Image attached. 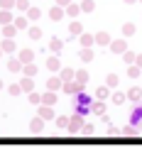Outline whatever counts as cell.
<instances>
[{"label": "cell", "instance_id": "6da1fadb", "mask_svg": "<svg viewBox=\"0 0 142 147\" xmlns=\"http://www.w3.org/2000/svg\"><path fill=\"white\" fill-rule=\"evenodd\" d=\"M91 105H93V100H91L88 96H83V93H76L74 96V110H76V113L86 115V113H91Z\"/></svg>", "mask_w": 142, "mask_h": 147}, {"label": "cell", "instance_id": "7a4b0ae2", "mask_svg": "<svg viewBox=\"0 0 142 147\" xmlns=\"http://www.w3.org/2000/svg\"><path fill=\"white\" fill-rule=\"evenodd\" d=\"M81 113H76L71 120H69V132H79V130H83V120H81Z\"/></svg>", "mask_w": 142, "mask_h": 147}, {"label": "cell", "instance_id": "3957f363", "mask_svg": "<svg viewBox=\"0 0 142 147\" xmlns=\"http://www.w3.org/2000/svg\"><path fill=\"white\" fill-rule=\"evenodd\" d=\"M64 91H66L69 96H76V93H81V91H83V86H81L79 81H74V84H71V81H66V84H64Z\"/></svg>", "mask_w": 142, "mask_h": 147}, {"label": "cell", "instance_id": "277c9868", "mask_svg": "<svg viewBox=\"0 0 142 147\" xmlns=\"http://www.w3.org/2000/svg\"><path fill=\"white\" fill-rule=\"evenodd\" d=\"M37 113L44 118V120H54V110H52V105H47V103H39V110H37Z\"/></svg>", "mask_w": 142, "mask_h": 147}, {"label": "cell", "instance_id": "5b68a950", "mask_svg": "<svg viewBox=\"0 0 142 147\" xmlns=\"http://www.w3.org/2000/svg\"><path fill=\"white\" fill-rule=\"evenodd\" d=\"M34 76H25V79L20 81V86H22V91H25V93H32V91H34Z\"/></svg>", "mask_w": 142, "mask_h": 147}, {"label": "cell", "instance_id": "8992f818", "mask_svg": "<svg viewBox=\"0 0 142 147\" xmlns=\"http://www.w3.org/2000/svg\"><path fill=\"white\" fill-rule=\"evenodd\" d=\"M49 17H52L54 22H59V20L64 17V5H54L52 10H49Z\"/></svg>", "mask_w": 142, "mask_h": 147}, {"label": "cell", "instance_id": "52a82bcc", "mask_svg": "<svg viewBox=\"0 0 142 147\" xmlns=\"http://www.w3.org/2000/svg\"><path fill=\"white\" fill-rule=\"evenodd\" d=\"M110 49L115 54H125L127 52V47H125V42H122V39H115V42H110Z\"/></svg>", "mask_w": 142, "mask_h": 147}, {"label": "cell", "instance_id": "ba28073f", "mask_svg": "<svg viewBox=\"0 0 142 147\" xmlns=\"http://www.w3.org/2000/svg\"><path fill=\"white\" fill-rule=\"evenodd\" d=\"M17 57H20V61H22V64H30L32 59H34V52H32V49H22Z\"/></svg>", "mask_w": 142, "mask_h": 147}, {"label": "cell", "instance_id": "9c48e42d", "mask_svg": "<svg viewBox=\"0 0 142 147\" xmlns=\"http://www.w3.org/2000/svg\"><path fill=\"white\" fill-rule=\"evenodd\" d=\"M47 69H49V71H61L59 57H49V59H47Z\"/></svg>", "mask_w": 142, "mask_h": 147}, {"label": "cell", "instance_id": "30bf717a", "mask_svg": "<svg viewBox=\"0 0 142 147\" xmlns=\"http://www.w3.org/2000/svg\"><path fill=\"white\" fill-rule=\"evenodd\" d=\"M10 22H15L12 20V12L3 7V10H0V25H10Z\"/></svg>", "mask_w": 142, "mask_h": 147}, {"label": "cell", "instance_id": "8fae6325", "mask_svg": "<svg viewBox=\"0 0 142 147\" xmlns=\"http://www.w3.org/2000/svg\"><path fill=\"white\" fill-rule=\"evenodd\" d=\"M91 113H96V115H103V113H105V103H100V98L93 100V105H91Z\"/></svg>", "mask_w": 142, "mask_h": 147}, {"label": "cell", "instance_id": "7c38bea8", "mask_svg": "<svg viewBox=\"0 0 142 147\" xmlns=\"http://www.w3.org/2000/svg\"><path fill=\"white\" fill-rule=\"evenodd\" d=\"M42 127H44V118L39 115V118H34V120H32L30 130H32V132H42Z\"/></svg>", "mask_w": 142, "mask_h": 147}, {"label": "cell", "instance_id": "4fadbf2b", "mask_svg": "<svg viewBox=\"0 0 142 147\" xmlns=\"http://www.w3.org/2000/svg\"><path fill=\"white\" fill-rule=\"evenodd\" d=\"M132 125L135 127H142V105L135 108V115H132Z\"/></svg>", "mask_w": 142, "mask_h": 147}, {"label": "cell", "instance_id": "5bb4252c", "mask_svg": "<svg viewBox=\"0 0 142 147\" xmlns=\"http://www.w3.org/2000/svg\"><path fill=\"white\" fill-rule=\"evenodd\" d=\"M59 76H61V81H71V79H76V71L74 69H61Z\"/></svg>", "mask_w": 142, "mask_h": 147}, {"label": "cell", "instance_id": "9a60e30c", "mask_svg": "<svg viewBox=\"0 0 142 147\" xmlns=\"http://www.w3.org/2000/svg\"><path fill=\"white\" fill-rule=\"evenodd\" d=\"M3 49H5V54L15 52V39H12V37H5V39H3Z\"/></svg>", "mask_w": 142, "mask_h": 147}, {"label": "cell", "instance_id": "2e32d148", "mask_svg": "<svg viewBox=\"0 0 142 147\" xmlns=\"http://www.w3.org/2000/svg\"><path fill=\"white\" fill-rule=\"evenodd\" d=\"M96 42H98V44H108V47H110L113 39L108 37V32H98V34H96Z\"/></svg>", "mask_w": 142, "mask_h": 147}, {"label": "cell", "instance_id": "e0dca14e", "mask_svg": "<svg viewBox=\"0 0 142 147\" xmlns=\"http://www.w3.org/2000/svg\"><path fill=\"white\" fill-rule=\"evenodd\" d=\"M3 34L5 37H15L17 34V25H12V22L10 25H3Z\"/></svg>", "mask_w": 142, "mask_h": 147}, {"label": "cell", "instance_id": "ac0fdd59", "mask_svg": "<svg viewBox=\"0 0 142 147\" xmlns=\"http://www.w3.org/2000/svg\"><path fill=\"white\" fill-rule=\"evenodd\" d=\"M127 98H130V100H135V103H137V100L142 98V88H130V91H127Z\"/></svg>", "mask_w": 142, "mask_h": 147}, {"label": "cell", "instance_id": "d6986e66", "mask_svg": "<svg viewBox=\"0 0 142 147\" xmlns=\"http://www.w3.org/2000/svg\"><path fill=\"white\" fill-rule=\"evenodd\" d=\"M108 88H110V86H100V88H96V98L105 100V98H108V93H110V91H108Z\"/></svg>", "mask_w": 142, "mask_h": 147}, {"label": "cell", "instance_id": "ffe728a7", "mask_svg": "<svg viewBox=\"0 0 142 147\" xmlns=\"http://www.w3.org/2000/svg\"><path fill=\"white\" fill-rule=\"evenodd\" d=\"M76 81H79L81 86H86V84H88V71H83V69L76 71Z\"/></svg>", "mask_w": 142, "mask_h": 147}, {"label": "cell", "instance_id": "44dd1931", "mask_svg": "<svg viewBox=\"0 0 142 147\" xmlns=\"http://www.w3.org/2000/svg\"><path fill=\"white\" fill-rule=\"evenodd\" d=\"M7 66H10V71H20L25 64H22V61H20V57H17V59H10V61H7Z\"/></svg>", "mask_w": 142, "mask_h": 147}, {"label": "cell", "instance_id": "7402d4cb", "mask_svg": "<svg viewBox=\"0 0 142 147\" xmlns=\"http://www.w3.org/2000/svg\"><path fill=\"white\" fill-rule=\"evenodd\" d=\"M54 123H57V127H61V130H69V118H66V115L54 118Z\"/></svg>", "mask_w": 142, "mask_h": 147}, {"label": "cell", "instance_id": "603a6c76", "mask_svg": "<svg viewBox=\"0 0 142 147\" xmlns=\"http://www.w3.org/2000/svg\"><path fill=\"white\" fill-rule=\"evenodd\" d=\"M69 32H71V37H76V34H81V32H83V27H81L79 22H71V25H69Z\"/></svg>", "mask_w": 142, "mask_h": 147}, {"label": "cell", "instance_id": "cb8c5ba5", "mask_svg": "<svg viewBox=\"0 0 142 147\" xmlns=\"http://www.w3.org/2000/svg\"><path fill=\"white\" fill-rule=\"evenodd\" d=\"M66 12H69L71 17H76V15L81 12V5H74V3H69V5H66Z\"/></svg>", "mask_w": 142, "mask_h": 147}, {"label": "cell", "instance_id": "d4e9b609", "mask_svg": "<svg viewBox=\"0 0 142 147\" xmlns=\"http://www.w3.org/2000/svg\"><path fill=\"white\" fill-rule=\"evenodd\" d=\"M22 71H25V76H34V74H37V66H34V64H25V69H22Z\"/></svg>", "mask_w": 142, "mask_h": 147}, {"label": "cell", "instance_id": "484cf974", "mask_svg": "<svg viewBox=\"0 0 142 147\" xmlns=\"http://www.w3.org/2000/svg\"><path fill=\"white\" fill-rule=\"evenodd\" d=\"M91 59H93V52H91L88 47H83L81 49V61H91Z\"/></svg>", "mask_w": 142, "mask_h": 147}, {"label": "cell", "instance_id": "4316f807", "mask_svg": "<svg viewBox=\"0 0 142 147\" xmlns=\"http://www.w3.org/2000/svg\"><path fill=\"white\" fill-rule=\"evenodd\" d=\"M27 17H30V20H39V17H42V12H39L37 7H30V10H27Z\"/></svg>", "mask_w": 142, "mask_h": 147}, {"label": "cell", "instance_id": "83f0119b", "mask_svg": "<svg viewBox=\"0 0 142 147\" xmlns=\"http://www.w3.org/2000/svg\"><path fill=\"white\" fill-rule=\"evenodd\" d=\"M93 0H83V3H81V10H83V12H93Z\"/></svg>", "mask_w": 142, "mask_h": 147}, {"label": "cell", "instance_id": "f1b7e54d", "mask_svg": "<svg viewBox=\"0 0 142 147\" xmlns=\"http://www.w3.org/2000/svg\"><path fill=\"white\" fill-rule=\"evenodd\" d=\"M7 93H10V96H20V93H22V86H20V84H12L10 88H7Z\"/></svg>", "mask_w": 142, "mask_h": 147}, {"label": "cell", "instance_id": "f546056e", "mask_svg": "<svg viewBox=\"0 0 142 147\" xmlns=\"http://www.w3.org/2000/svg\"><path fill=\"white\" fill-rule=\"evenodd\" d=\"M54 100H57V93H54V91H52V93H44V98H42V103H47V105H52Z\"/></svg>", "mask_w": 142, "mask_h": 147}, {"label": "cell", "instance_id": "4dcf8cb0", "mask_svg": "<svg viewBox=\"0 0 142 147\" xmlns=\"http://www.w3.org/2000/svg\"><path fill=\"white\" fill-rule=\"evenodd\" d=\"M17 5V0H0V7H5V10H12Z\"/></svg>", "mask_w": 142, "mask_h": 147}, {"label": "cell", "instance_id": "1f68e13d", "mask_svg": "<svg viewBox=\"0 0 142 147\" xmlns=\"http://www.w3.org/2000/svg\"><path fill=\"white\" fill-rule=\"evenodd\" d=\"M122 34H125V37H130V34H135V25H132V22H127V25L122 27Z\"/></svg>", "mask_w": 142, "mask_h": 147}, {"label": "cell", "instance_id": "d6a6232c", "mask_svg": "<svg viewBox=\"0 0 142 147\" xmlns=\"http://www.w3.org/2000/svg\"><path fill=\"white\" fill-rule=\"evenodd\" d=\"M140 69H142V66H137V64H135V66H130V69H127V76L137 79V76H140Z\"/></svg>", "mask_w": 142, "mask_h": 147}, {"label": "cell", "instance_id": "836d02e7", "mask_svg": "<svg viewBox=\"0 0 142 147\" xmlns=\"http://www.w3.org/2000/svg\"><path fill=\"white\" fill-rule=\"evenodd\" d=\"M59 86H61V76L59 79H49V91H57Z\"/></svg>", "mask_w": 142, "mask_h": 147}, {"label": "cell", "instance_id": "e575fe53", "mask_svg": "<svg viewBox=\"0 0 142 147\" xmlns=\"http://www.w3.org/2000/svg\"><path fill=\"white\" fill-rule=\"evenodd\" d=\"M93 42H96L93 37H88V34H81V44H83V47H91Z\"/></svg>", "mask_w": 142, "mask_h": 147}, {"label": "cell", "instance_id": "d590c367", "mask_svg": "<svg viewBox=\"0 0 142 147\" xmlns=\"http://www.w3.org/2000/svg\"><path fill=\"white\" fill-rule=\"evenodd\" d=\"M15 25H17V30H27V20L25 17H15Z\"/></svg>", "mask_w": 142, "mask_h": 147}, {"label": "cell", "instance_id": "8d00e7d4", "mask_svg": "<svg viewBox=\"0 0 142 147\" xmlns=\"http://www.w3.org/2000/svg\"><path fill=\"white\" fill-rule=\"evenodd\" d=\"M30 37H32V39H39V37H42V30H39V27H32V30H30Z\"/></svg>", "mask_w": 142, "mask_h": 147}, {"label": "cell", "instance_id": "74e56055", "mask_svg": "<svg viewBox=\"0 0 142 147\" xmlns=\"http://www.w3.org/2000/svg\"><path fill=\"white\" fill-rule=\"evenodd\" d=\"M125 98H127V96H122V93H115V96H113V103L122 105V103H125Z\"/></svg>", "mask_w": 142, "mask_h": 147}, {"label": "cell", "instance_id": "f35d334b", "mask_svg": "<svg viewBox=\"0 0 142 147\" xmlns=\"http://www.w3.org/2000/svg\"><path fill=\"white\" fill-rule=\"evenodd\" d=\"M30 100L34 105H39V103H42V96H39V93H30Z\"/></svg>", "mask_w": 142, "mask_h": 147}, {"label": "cell", "instance_id": "ab89813d", "mask_svg": "<svg viewBox=\"0 0 142 147\" xmlns=\"http://www.w3.org/2000/svg\"><path fill=\"white\" fill-rule=\"evenodd\" d=\"M15 7H20V10H30V3H27V0H17Z\"/></svg>", "mask_w": 142, "mask_h": 147}, {"label": "cell", "instance_id": "60d3db41", "mask_svg": "<svg viewBox=\"0 0 142 147\" xmlns=\"http://www.w3.org/2000/svg\"><path fill=\"white\" fill-rule=\"evenodd\" d=\"M61 49V39H52V52H59Z\"/></svg>", "mask_w": 142, "mask_h": 147}, {"label": "cell", "instance_id": "b9f144b4", "mask_svg": "<svg viewBox=\"0 0 142 147\" xmlns=\"http://www.w3.org/2000/svg\"><path fill=\"white\" fill-rule=\"evenodd\" d=\"M122 135H135V125H127V127H122Z\"/></svg>", "mask_w": 142, "mask_h": 147}, {"label": "cell", "instance_id": "7bdbcfd3", "mask_svg": "<svg viewBox=\"0 0 142 147\" xmlns=\"http://www.w3.org/2000/svg\"><path fill=\"white\" fill-rule=\"evenodd\" d=\"M108 86H110V88L118 86V76H108Z\"/></svg>", "mask_w": 142, "mask_h": 147}, {"label": "cell", "instance_id": "ee69618b", "mask_svg": "<svg viewBox=\"0 0 142 147\" xmlns=\"http://www.w3.org/2000/svg\"><path fill=\"white\" fill-rule=\"evenodd\" d=\"M122 57H125V61H127V64H132V61H135V59H137V57H132L130 52H125V54H122Z\"/></svg>", "mask_w": 142, "mask_h": 147}, {"label": "cell", "instance_id": "f6af8a7d", "mask_svg": "<svg viewBox=\"0 0 142 147\" xmlns=\"http://www.w3.org/2000/svg\"><path fill=\"white\" fill-rule=\"evenodd\" d=\"M69 3H71V0H57V5H64V7H66Z\"/></svg>", "mask_w": 142, "mask_h": 147}, {"label": "cell", "instance_id": "bcb514c9", "mask_svg": "<svg viewBox=\"0 0 142 147\" xmlns=\"http://www.w3.org/2000/svg\"><path fill=\"white\" fill-rule=\"evenodd\" d=\"M135 64H137V66H142V54H140V57L135 59Z\"/></svg>", "mask_w": 142, "mask_h": 147}, {"label": "cell", "instance_id": "7dc6e473", "mask_svg": "<svg viewBox=\"0 0 142 147\" xmlns=\"http://www.w3.org/2000/svg\"><path fill=\"white\" fill-rule=\"evenodd\" d=\"M3 52H5V49H3V44H0V57H3Z\"/></svg>", "mask_w": 142, "mask_h": 147}, {"label": "cell", "instance_id": "c3c4849f", "mask_svg": "<svg viewBox=\"0 0 142 147\" xmlns=\"http://www.w3.org/2000/svg\"><path fill=\"white\" fill-rule=\"evenodd\" d=\"M0 91H3V81H0Z\"/></svg>", "mask_w": 142, "mask_h": 147}, {"label": "cell", "instance_id": "681fc988", "mask_svg": "<svg viewBox=\"0 0 142 147\" xmlns=\"http://www.w3.org/2000/svg\"><path fill=\"white\" fill-rule=\"evenodd\" d=\"M125 3H135V0H125Z\"/></svg>", "mask_w": 142, "mask_h": 147}, {"label": "cell", "instance_id": "f907efd6", "mask_svg": "<svg viewBox=\"0 0 142 147\" xmlns=\"http://www.w3.org/2000/svg\"><path fill=\"white\" fill-rule=\"evenodd\" d=\"M140 3H142V0H140Z\"/></svg>", "mask_w": 142, "mask_h": 147}]
</instances>
